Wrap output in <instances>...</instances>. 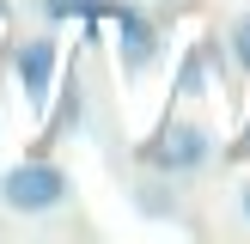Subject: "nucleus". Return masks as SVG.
<instances>
[{
    "instance_id": "f257e3e1",
    "label": "nucleus",
    "mask_w": 250,
    "mask_h": 244,
    "mask_svg": "<svg viewBox=\"0 0 250 244\" xmlns=\"http://www.w3.org/2000/svg\"><path fill=\"white\" fill-rule=\"evenodd\" d=\"M67 202H73V177L55 159H19V165L0 171V207L19 214V220H43Z\"/></svg>"
},
{
    "instance_id": "f03ea898",
    "label": "nucleus",
    "mask_w": 250,
    "mask_h": 244,
    "mask_svg": "<svg viewBox=\"0 0 250 244\" xmlns=\"http://www.w3.org/2000/svg\"><path fill=\"white\" fill-rule=\"evenodd\" d=\"M146 165L159 177H195V171L214 165V128L195 116H171L165 128L146 141Z\"/></svg>"
},
{
    "instance_id": "7ed1b4c3",
    "label": "nucleus",
    "mask_w": 250,
    "mask_h": 244,
    "mask_svg": "<svg viewBox=\"0 0 250 244\" xmlns=\"http://www.w3.org/2000/svg\"><path fill=\"white\" fill-rule=\"evenodd\" d=\"M110 37H116V67H122V80H146L153 73V61H159V31H153V19L146 12H134V6H110Z\"/></svg>"
},
{
    "instance_id": "20e7f679",
    "label": "nucleus",
    "mask_w": 250,
    "mask_h": 244,
    "mask_svg": "<svg viewBox=\"0 0 250 244\" xmlns=\"http://www.w3.org/2000/svg\"><path fill=\"white\" fill-rule=\"evenodd\" d=\"M55 67H61L55 37H24V43H12V85L24 92L31 110L49 104V92H55Z\"/></svg>"
},
{
    "instance_id": "39448f33",
    "label": "nucleus",
    "mask_w": 250,
    "mask_h": 244,
    "mask_svg": "<svg viewBox=\"0 0 250 244\" xmlns=\"http://www.w3.org/2000/svg\"><path fill=\"white\" fill-rule=\"evenodd\" d=\"M177 92H183V98H195V92H202V49H189V55H183V73H177Z\"/></svg>"
},
{
    "instance_id": "423d86ee",
    "label": "nucleus",
    "mask_w": 250,
    "mask_h": 244,
    "mask_svg": "<svg viewBox=\"0 0 250 244\" xmlns=\"http://www.w3.org/2000/svg\"><path fill=\"white\" fill-rule=\"evenodd\" d=\"M49 19H80V12H98V0H43Z\"/></svg>"
},
{
    "instance_id": "0eeeda50",
    "label": "nucleus",
    "mask_w": 250,
    "mask_h": 244,
    "mask_svg": "<svg viewBox=\"0 0 250 244\" xmlns=\"http://www.w3.org/2000/svg\"><path fill=\"white\" fill-rule=\"evenodd\" d=\"M232 55H238V67H250V12L232 24Z\"/></svg>"
},
{
    "instance_id": "6e6552de",
    "label": "nucleus",
    "mask_w": 250,
    "mask_h": 244,
    "mask_svg": "<svg viewBox=\"0 0 250 244\" xmlns=\"http://www.w3.org/2000/svg\"><path fill=\"white\" fill-rule=\"evenodd\" d=\"M238 214L250 220V177H244V189H238Z\"/></svg>"
},
{
    "instance_id": "1a4fd4ad",
    "label": "nucleus",
    "mask_w": 250,
    "mask_h": 244,
    "mask_svg": "<svg viewBox=\"0 0 250 244\" xmlns=\"http://www.w3.org/2000/svg\"><path fill=\"white\" fill-rule=\"evenodd\" d=\"M6 12H12V0H0V19H6Z\"/></svg>"
},
{
    "instance_id": "9d476101",
    "label": "nucleus",
    "mask_w": 250,
    "mask_h": 244,
    "mask_svg": "<svg viewBox=\"0 0 250 244\" xmlns=\"http://www.w3.org/2000/svg\"><path fill=\"white\" fill-rule=\"evenodd\" d=\"M165 6H183V0H165Z\"/></svg>"
}]
</instances>
